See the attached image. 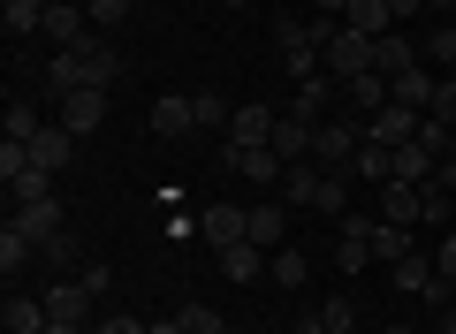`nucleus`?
Segmentation results:
<instances>
[{
	"label": "nucleus",
	"mask_w": 456,
	"mask_h": 334,
	"mask_svg": "<svg viewBox=\"0 0 456 334\" xmlns=\"http://www.w3.org/2000/svg\"><path fill=\"white\" fill-rule=\"evenodd\" d=\"M388 281L403 289V297H434V258H426V251L395 258V266H388Z\"/></svg>",
	"instance_id": "22"
},
{
	"label": "nucleus",
	"mask_w": 456,
	"mask_h": 334,
	"mask_svg": "<svg viewBox=\"0 0 456 334\" xmlns=\"http://www.w3.org/2000/svg\"><path fill=\"white\" fill-rule=\"evenodd\" d=\"M251 213V243L259 251H281L289 243V198H259V206H244Z\"/></svg>",
	"instance_id": "12"
},
{
	"label": "nucleus",
	"mask_w": 456,
	"mask_h": 334,
	"mask_svg": "<svg viewBox=\"0 0 456 334\" xmlns=\"http://www.w3.org/2000/svg\"><path fill=\"white\" fill-rule=\"evenodd\" d=\"M388 8H395V23H403V16H419V8H426V0H388Z\"/></svg>",
	"instance_id": "43"
},
{
	"label": "nucleus",
	"mask_w": 456,
	"mask_h": 334,
	"mask_svg": "<svg viewBox=\"0 0 456 334\" xmlns=\"http://www.w3.org/2000/svg\"><path fill=\"white\" fill-rule=\"evenodd\" d=\"M380 334H411V327H403V319H395V327H380Z\"/></svg>",
	"instance_id": "47"
},
{
	"label": "nucleus",
	"mask_w": 456,
	"mask_h": 334,
	"mask_svg": "<svg viewBox=\"0 0 456 334\" xmlns=\"http://www.w3.org/2000/svg\"><path fill=\"white\" fill-rule=\"evenodd\" d=\"M266 281H274V289H305V281H312V258H305V251H289V243H281V251L266 258Z\"/></svg>",
	"instance_id": "26"
},
{
	"label": "nucleus",
	"mask_w": 456,
	"mask_h": 334,
	"mask_svg": "<svg viewBox=\"0 0 456 334\" xmlns=\"http://www.w3.org/2000/svg\"><path fill=\"white\" fill-rule=\"evenodd\" d=\"M449 221H456V191L426 183V221H419V228H449Z\"/></svg>",
	"instance_id": "35"
},
{
	"label": "nucleus",
	"mask_w": 456,
	"mask_h": 334,
	"mask_svg": "<svg viewBox=\"0 0 456 334\" xmlns=\"http://www.w3.org/2000/svg\"><path fill=\"white\" fill-rule=\"evenodd\" d=\"M342 8H350V0H312V16H335V23H342Z\"/></svg>",
	"instance_id": "42"
},
{
	"label": "nucleus",
	"mask_w": 456,
	"mask_h": 334,
	"mask_svg": "<svg viewBox=\"0 0 456 334\" xmlns=\"http://www.w3.org/2000/svg\"><path fill=\"white\" fill-rule=\"evenodd\" d=\"M92 304H99V289L84 281V273H77V281H61V289H46V312L53 319H77V327L92 319Z\"/></svg>",
	"instance_id": "18"
},
{
	"label": "nucleus",
	"mask_w": 456,
	"mask_h": 334,
	"mask_svg": "<svg viewBox=\"0 0 456 334\" xmlns=\"http://www.w3.org/2000/svg\"><path fill=\"white\" fill-rule=\"evenodd\" d=\"M449 23H456V16H449Z\"/></svg>",
	"instance_id": "51"
},
{
	"label": "nucleus",
	"mask_w": 456,
	"mask_h": 334,
	"mask_svg": "<svg viewBox=\"0 0 456 334\" xmlns=\"http://www.w3.org/2000/svg\"><path fill=\"white\" fill-rule=\"evenodd\" d=\"M426 69H441V77H456V23H441L434 38H426V53H419Z\"/></svg>",
	"instance_id": "32"
},
{
	"label": "nucleus",
	"mask_w": 456,
	"mask_h": 334,
	"mask_svg": "<svg viewBox=\"0 0 456 334\" xmlns=\"http://www.w3.org/2000/svg\"><path fill=\"white\" fill-rule=\"evenodd\" d=\"M221 8H251V0H221Z\"/></svg>",
	"instance_id": "48"
},
{
	"label": "nucleus",
	"mask_w": 456,
	"mask_h": 334,
	"mask_svg": "<svg viewBox=\"0 0 456 334\" xmlns=\"http://www.w3.org/2000/svg\"><path fill=\"white\" fill-rule=\"evenodd\" d=\"M426 16H441V23H449V16H456V0H426Z\"/></svg>",
	"instance_id": "44"
},
{
	"label": "nucleus",
	"mask_w": 456,
	"mask_h": 334,
	"mask_svg": "<svg viewBox=\"0 0 456 334\" xmlns=\"http://www.w3.org/2000/svg\"><path fill=\"white\" fill-rule=\"evenodd\" d=\"M46 334H92V327H77V319H53V327Z\"/></svg>",
	"instance_id": "46"
},
{
	"label": "nucleus",
	"mask_w": 456,
	"mask_h": 334,
	"mask_svg": "<svg viewBox=\"0 0 456 334\" xmlns=\"http://www.w3.org/2000/svg\"><path fill=\"white\" fill-rule=\"evenodd\" d=\"M213 258H221V273L236 289H251V281H266V258H274V251H259V243H228V251H213Z\"/></svg>",
	"instance_id": "17"
},
{
	"label": "nucleus",
	"mask_w": 456,
	"mask_h": 334,
	"mask_svg": "<svg viewBox=\"0 0 456 334\" xmlns=\"http://www.w3.org/2000/svg\"><path fill=\"white\" fill-rule=\"evenodd\" d=\"M274 129H281V107H259V99H251V107L228 114L221 137H228V144H274Z\"/></svg>",
	"instance_id": "10"
},
{
	"label": "nucleus",
	"mask_w": 456,
	"mask_h": 334,
	"mask_svg": "<svg viewBox=\"0 0 456 334\" xmlns=\"http://www.w3.org/2000/svg\"><path fill=\"white\" fill-rule=\"evenodd\" d=\"M137 0H84V16H92V31H114V23L130 16Z\"/></svg>",
	"instance_id": "37"
},
{
	"label": "nucleus",
	"mask_w": 456,
	"mask_h": 334,
	"mask_svg": "<svg viewBox=\"0 0 456 334\" xmlns=\"http://www.w3.org/2000/svg\"><path fill=\"white\" fill-rule=\"evenodd\" d=\"M84 38H99V31H92V16H84V8H46V31H38V46L69 53V46H84Z\"/></svg>",
	"instance_id": "14"
},
{
	"label": "nucleus",
	"mask_w": 456,
	"mask_h": 334,
	"mask_svg": "<svg viewBox=\"0 0 456 334\" xmlns=\"http://www.w3.org/2000/svg\"><path fill=\"white\" fill-rule=\"evenodd\" d=\"M228 114H236V107H228V99L198 92V129H228Z\"/></svg>",
	"instance_id": "39"
},
{
	"label": "nucleus",
	"mask_w": 456,
	"mask_h": 334,
	"mask_svg": "<svg viewBox=\"0 0 456 334\" xmlns=\"http://www.w3.org/2000/svg\"><path fill=\"white\" fill-rule=\"evenodd\" d=\"M0 23H8V38H38L46 31V8L38 0H0Z\"/></svg>",
	"instance_id": "28"
},
{
	"label": "nucleus",
	"mask_w": 456,
	"mask_h": 334,
	"mask_svg": "<svg viewBox=\"0 0 456 334\" xmlns=\"http://www.w3.org/2000/svg\"><path fill=\"white\" fill-rule=\"evenodd\" d=\"M419 122H426L419 107H395V99H388L380 114H365V137H380V144H411V137H419Z\"/></svg>",
	"instance_id": "15"
},
{
	"label": "nucleus",
	"mask_w": 456,
	"mask_h": 334,
	"mask_svg": "<svg viewBox=\"0 0 456 334\" xmlns=\"http://www.w3.org/2000/svg\"><path fill=\"white\" fill-rule=\"evenodd\" d=\"M152 129H160V137H191L198 129V99H183V92L152 99Z\"/></svg>",
	"instance_id": "19"
},
{
	"label": "nucleus",
	"mask_w": 456,
	"mask_h": 334,
	"mask_svg": "<svg viewBox=\"0 0 456 334\" xmlns=\"http://www.w3.org/2000/svg\"><path fill=\"white\" fill-rule=\"evenodd\" d=\"M274 46H281V61H289V77H297V84H305V77H320V53H312L320 38H312V23L281 16V23H274Z\"/></svg>",
	"instance_id": "8"
},
{
	"label": "nucleus",
	"mask_w": 456,
	"mask_h": 334,
	"mask_svg": "<svg viewBox=\"0 0 456 334\" xmlns=\"http://www.w3.org/2000/svg\"><path fill=\"white\" fill-rule=\"evenodd\" d=\"M198 243H206V251L251 243V213H244V206H206V213H198Z\"/></svg>",
	"instance_id": "9"
},
{
	"label": "nucleus",
	"mask_w": 456,
	"mask_h": 334,
	"mask_svg": "<svg viewBox=\"0 0 456 334\" xmlns=\"http://www.w3.org/2000/svg\"><path fill=\"white\" fill-rule=\"evenodd\" d=\"M373 46H380V38H365V31H350V23H335V38L320 46V69H327L335 84H350V77H365V69H373Z\"/></svg>",
	"instance_id": "4"
},
{
	"label": "nucleus",
	"mask_w": 456,
	"mask_h": 334,
	"mask_svg": "<svg viewBox=\"0 0 456 334\" xmlns=\"http://www.w3.org/2000/svg\"><path fill=\"white\" fill-rule=\"evenodd\" d=\"M358 144H365V129L350 122V114H327V122L312 129V159H320L327 175H350V159H358Z\"/></svg>",
	"instance_id": "3"
},
{
	"label": "nucleus",
	"mask_w": 456,
	"mask_h": 334,
	"mask_svg": "<svg viewBox=\"0 0 456 334\" xmlns=\"http://www.w3.org/2000/svg\"><path fill=\"white\" fill-rule=\"evenodd\" d=\"M152 334H183V319H175V312H167V319H152Z\"/></svg>",
	"instance_id": "45"
},
{
	"label": "nucleus",
	"mask_w": 456,
	"mask_h": 334,
	"mask_svg": "<svg viewBox=\"0 0 456 334\" xmlns=\"http://www.w3.org/2000/svg\"><path fill=\"white\" fill-rule=\"evenodd\" d=\"M312 129H320V122H297V114H281V129H274V152H281V167L312 159Z\"/></svg>",
	"instance_id": "23"
},
{
	"label": "nucleus",
	"mask_w": 456,
	"mask_h": 334,
	"mask_svg": "<svg viewBox=\"0 0 456 334\" xmlns=\"http://www.w3.org/2000/svg\"><path fill=\"white\" fill-rule=\"evenodd\" d=\"M8 228H16V236H31L38 251H46L53 236H69V213H61V198H23V206L8 213Z\"/></svg>",
	"instance_id": "7"
},
{
	"label": "nucleus",
	"mask_w": 456,
	"mask_h": 334,
	"mask_svg": "<svg viewBox=\"0 0 456 334\" xmlns=\"http://www.w3.org/2000/svg\"><path fill=\"white\" fill-rule=\"evenodd\" d=\"M53 122H61L69 137H92V129L107 122V92H61V107H53Z\"/></svg>",
	"instance_id": "11"
},
{
	"label": "nucleus",
	"mask_w": 456,
	"mask_h": 334,
	"mask_svg": "<svg viewBox=\"0 0 456 334\" xmlns=\"http://www.w3.org/2000/svg\"><path fill=\"white\" fill-rule=\"evenodd\" d=\"M411 61H419V46H411L403 31H388V38H380V46H373V69H380V77H403Z\"/></svg>",
	"instance_id": "30"
},
{
	"label": "nucleus",
	"mask_w": 456,
	"mask_h": 334,
	"mask_svg": "<svg viewBox=\"0 0 456 334\" xmlns=\"http://www.w3.org/2000/svg\"><path fill=\"white\" fill-rule=\"evenodd\" d=\"M31 258H38V243H31V236H16V228H0V273H8V289H16V273L31 266Z\"/></svg>",
	"instance_id": "31"
},
{
	"label": "nucleus",
	"mask_w": 456,
	"mask_h": 334,
	"mask_svg": "<svg viewBox=\"0 0 456 334\" xmlns=\"http://www.w3.org/2000/svg\"><path fill=\"white\" fill-rule=\"evenodd\" d=\"M221 167L244 175V183H259V191H281V175H289L274 144H228V137H221Z\"/></svg>",
	"instance_id": "5"
},
{
	"label": "nucleus",
	"mask_w": 456,
	"mask_h": 334,
	"mask_svg": "<svg viewBox=\"0 0 456 334\" xmlns=\"http://www.w3.org/2000/svg\"><path fill=\"white\" fill-rule=\"evenodd\" d=\"M114 77H122V53L99 46V38H84V46H69V53H53V61H46L53 92H114Z\"/></svg>",
	"instance_id": "1"
},
{
	"label": "nucleus",
	"mask_w": 456,
	"mask_h": 334,
	"mask_svg": "<svg viewBox=\"0 0 456 334\" xmlns=\"http://www.w3.org/2000/svg\"><path fill=\"white\" fill-rule=\"evenodd\" d=\"M92 334H152V319H137V312H107Z\"/></svg>",
	"instance_id": "40"
},
{
	"label": "nucleus",
	"mask_w": 456,
	"mask_h": 334,
	"mask_svg": "<svg viewBox=\"0 0 456 334\" xmlns=\"http://www.w3.org/2000/svg\"><path fill=\"white\" fill-rule=\"evenodd\" d=\"M228 334H236V327H228Z\"/></svg>",
	"instance_id": "50"
},
{
	"label": "nucleus",
	"mask_w": 456,
	"mask_h": 334,
	"mask_svg": "<svg viewBox=\"0 0 456 334\" xmlns=\"http://www.w3.org/2000/svg\"><path fill=\"white\" fill-rule=\"evenodd\" d=\"M426 122H449V129H456V77L434 84V107H426Z\"/></svg>",
	"instance_id": "38"
},
{
	"label": "nucleus",
	"mask_w": 456,
	"mask_h": 334,
	"mask_svg": "<svg viewBox=\"0 0 456 334\" xmlns=\"http://www.w3.org/2000/svg\"><path fill=\"white\" fill-rule=\"evenodd\" d=\"M342 99H350V107H365V114H380V107H388V77H380V69H365V77L342 84Z\"/></svg>",
	"instance_id": "29"
},
{
	"label": "nucleus",
	"mask_w": 456,
	"mask_h": 334,
	"mask_svg": "<svg viewBox=\"0 0 456 334\" xmlns=\"http://www.w3.org/2000/svg\"><path fill=\"white\" fill-rule=\"evenodd\" d=\"M441 312H456V289H449V304H441Z\"/></svg>",
	"instance_id": "49"
},
{
	"label": "nucleus",
	"mask_w": 456,
	"mask_h": 334,
	"mask_svg": "<svg viewBox=\"0 0 456 334\" xmlns=\"http://www.w3.org/2000/svg\"><path fill=\"white\" fill-rule=\"evenodd\" d=\"M388 167H395V144H380V137H365L358 159H350V175H358V183H388Z\"/></svg>",
	"instance_id": "24"
},
{
	"label": "nucleus",
	"mask_w": 456,
	"mask_h": 334,
	"mask_svg": "<svg viewBox=\"0 0 456 334\" xmlns=\"http://www.w3.org/2000/svg\"><path fill=\"white\" fill-rule=\"evenodd\" d=\"M411 251H419L411 228H395V221H380V213H373V258H380V266H395V258H411Z\"/></svg>",
	"instance_id": "27"
},
{
	"label": "nucleus",
	"mask_w": 456,
	"mask_h": 334,
	"mask_svg": "<svg viewBox=\"0 0 456 334\" xmlns=\"http://www.w3.org/2000/svg\"><path fill=\"white\" fill-rule=\"evenodd\" d=\"M175 319H183V334H228V319L213 312V304H183Z\"/></svg>",
	"instance_id": "36"
},
{
	"label": "nucleus",
	"mask_w": 456,
	"mask_h": 334,
	"mask_svg": "<svg viewBox=\"0 0 456 334\" xmlns=\"http://www.w3.org/2000/svg\"><path fill=\"white\" fill-rule=\"evenodd\" d=\"M38 129H46V114H38L31 99H8V137H16V144H31Z\"/></svg>",
	"instance_id": "33"
},
{
	"label": "nucleus",
	"mask_w": 456,
	"mask_h": 334,
	"mask_svg": "<svg viewBox=\"0 0 456 334\" xmlns=\"http://www.w3.org/2000/svg\"><path fill=\"white\" fill-rule=\"evenodd\" d=\"M38 258H46V266H77V236H53Z\"/></svg>",
	"instance_id": "41"
},
{
	"label": "nucleus",
	"mask_w": 456,
	"mask_h": 334,
	"mask_svg": "<svg viewBox=\"0 0 456 334\" xmlns=\"http://www.w3.org/2000/svg\"><path fill=\"white\" fill-rule=\"evenodd\" d=\"M312 319H320V334H358V297H350V289H335Z\"/></svg>",
	"instance_id": "25"
},
{
	"label": "nucleus",
	"mask_w": 456,
	"mask_h": 334,
	"mask_svg": "<svg viewBox=\"0 0 456 334\" xmlns=\"http://www.w3.org/2000/svg\"><path fill=\"white\" fill-rule=\"evenodd\" d=\"M31 159H38V167H46V175H61L69 159H77V137H69L61 122H46V129H38V137H31Z\"/></svg>",
	"instance_id": "20"
},
{
	"label": "nucleus",
	"mask_w": 456,
	"mask_h": 334,
	"mask_svg": "<svg viewBox=\"0 0 456 334\" xmlns=\"http://www.w3.org/2000/svg\"><path fill=\"white\" fill-rule=\"evenodd\" d=\"M342 23H350V31H365V38H388V31H395V8H388V0H350V8H342Z\"/></svg>",
	"instance_id": "21"
},
{
	"label": "nucleus",
	"mask_w": 456,
	"mask_h": 334,
	"mask_svg": "<svg viewBox=\"0 0 456 334\" xmlns=\"http://www.w3.org/2000/svg\"><path fill=\"white\" fill-rule=\"evenodd\" d=\"M342 236H335V273L342 281H358L365 266H373V221H365V213H342Z\"/></svg>",
	"instance_id": "6"
},
{
	"label": "nucleus",
	"mask_w": 456,
	"mask_h": 334,
	"mask_svg": "<svg viewBox=\"0 0 456 334\" xmlns=\"http://www.w3.org/2000/svg\"><path fill=\"white\" fill-rule=\"evenodd\" d=\"M53 312L46 297H23V289H8V304H0V334H46Z\"/></svg>",
	"instance_id": "13"
},
{
	"label": "nucleus",
	"mask_w": 456,
	"mask_h": 334,
	"mask_svg": "<svg viewBox=\"0 0 456 334\" xmlns=\"http://www.w3.org/2000/svg\"><path fill=\"white\" fill-rule=\"evenodd\" d=\"M434 84H441V69H426V61H411L403 69V77H388V99H395V107H434Z\"/></svg>",
	"instance_id": "16"
},
{
	"label": "nucleus",
	"mask_w": 456,
	"mask_h": 334,
	"mask_svg": "<svg viewBox=\"0 0 456 334\" xmlns=\"http://www.w3.org/2000/svg\"><path fill=\"white\" fill-rule=\"evenodd\" d=\"M449 289H456V236H441V251H434V304H449Z\"/></svg>",
	"instance_id": "34"
},
{
	"label": "nucleus",
	"mask_w": 456,
	"mask_h": 334,
	"mask_svg": "<svg viewBox=\"0 0 456 334\" xmlns=\"http://www.w3.org/2000/svg\"><path fill=\"white\" fill-rule=\"evenodd\" d=\"M281 198L305 213H327V221H342L350 213V175H327L320 159H297L289 175H281Z\"/></svg>",
	"instance_id": "2"
}]
</instances>
